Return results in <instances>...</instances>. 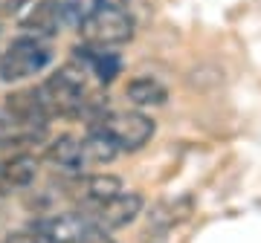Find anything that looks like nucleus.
Returning <instances> with one entry per match:
<instances>
[{
  "label": "nucleus",
  "mask_w": 261,
  "mask_h": 243,
  "mask_svg": "<svg viewBox=\"0 0 261 243\" xmlns=\"http://www.w3.org/2000/svg\"><path fill=\"white\" fill-rule=\"evenodd\" d=\"M125 96H128V102H134L137 107H151V104H163L168 93H166V87L160 84L157 78L142 75V78H134V81H128V87H125Z\"/></svg>",
  "instance_id": "ddd939ff"
},
{
  "label": "nucleus",
  "mask_w": 261,
  "mask_h": 243,
  "mask_svg": "<svg viewBox=\"0 0 261 243\" xmlns=\"http://www.w3.org/2000/svg\"><path fill=\"white\" fill-rule=\"evenodd\" d=\"M3 243H44V240H41L35 232H15V234H9Z\"/></svg>",
  "instance_id": "dca6fc26"
},
{
  "label": "nucleus",
  "mask_w": 261,
  "mask_h": 243,
  "mask_svg": "<svg viewBox=\"0 0 261 243\" xmlns=\"http://www.w3.org/2000/svg\"><path fill=\"white\" fill-rule=\"evenodd\" d=\"M47 157H49L53 165H58V168H67V171L84 168V139L64 133V136H58V139L49 145Z\"/></svg>",
  "instance_id": "f8f14e48"
},
{
  "label": "nucleus",
  "mask_w": 261,
  "mask_h": 243,
  "mask_svg": "<svg viewBox=\"0 0 261 243\" xmlns=\"http://www.w3.org/2000/svg\"><path fill=\"white\" fill-rule=\"evenodd\" d=\"M49 64V49L41 38L23 35L12 41L9 49L0 58V78L3 81H23L29 75L41 73Z\"/></svg>",
  "instance_id": "20e7f679"
},
{
  "label": "nucleus",
  "mask_w": 261,
  "mask_h": 243,
  "mask_svg": "<svg viewBox=\"0 0 261 243\" xmlns=\"http://www.w3.org/2000/svg\"><path fill=\"white\" fill-rule=\"evenodd\" d=\"M111 0H67L64 3V20L73 26H82L93 18L96 12H102Z\"/></svg>",
  "instance_id": "2eb2a0df"
},
{
  "label": "nucleus",
  "mask_w": 261,
  "mask_h": 243,
  "mask_svg": "<svg viewBox=\"0 0 261 243\" xmlns=\"http://www.w3.org/2000/svg\"><path fill=\"white\" fill-rule=\"evenodd\" d=\"M3 107L9 110V116L15 119V125H18V131H23L27 139L44 133V128H47V122H49V110H47V104L41 102V93H38V90H18V93H9Z\"/></svg>",
  "instance_id": "423d86ee"
},
{
  "label": "nucleus",
  "mask_w": 261,
  "mask_h": 243,
  "mask_svg": "<svg viewBox=\"0 0 261 243\" xmlns=\"http://www.w3.org/2000/svg\"><path fill=\"white\" fill-rule=\"evenodd\" d=\"M122 191L119 177L111 174H93V177H79L70 186V197L82 206V211H93L96 206L108 203L111 197H116Z\"/></svg>",
  "instance_id": "6e6552de"
},
{
  "label": "nucleus",
  "mask_w": 261,
  "mask_h": 243,
  "mask_svg": "<svg viewBox=\"0 0 261 243\" xmlns=\"http://www.w3.org/2000/svg\"><path fill=\"white\" fill-rule=\"evenodd\" d=\"M64 20V3L58 0H41L38 6H32L27 18H23V29H27L32 38H44L47 35H56L58 23Z\"/></svg>",
  "instance_id": "9b49d317"
},
{
  "label": "nucleus",
  "mask_w": 261,
  "mask_h": 243,
  "mask_svg": "<svg viewBox=\"0 0 261 243\" xmlns=\"http://www.w3.org/2000/svg\"><path fill=\"white\" fill-rule=\"evenodd\" d=\"M75 52V64L87 70V73H93L102 84H111L113 78L122 73V61L116 52H105L99 47H90V44H84V47L73 49Z\"/></svg>",
  "instance_id": "9d476101"
},
{
  "label": "nucleus",
  "mask_w": 261,
  "mask_h": 243,
  "mask_svg": "<svg viewBox=\"0 0 261 243\" xmlns=\"http://www.w3.org/2000/svg\"><path fill=\"white\" fill-rule=\"evenodd\" d=\"M84 70L79 64L64 67L56 75H49L44 84L38 87L41 102L47 104L49 116H82L87 110V90H84Z\"/></svg>",
  "instance_id": "f257e3e1"
},
{
  "label": "nucleus",
  "mask_w": 261,
  "mask_h": 243,
  "mask_svg": "<svg viewBox=\"0 0 261 243\" xmlns=\"http://www.w3.org/2000/svg\"><path fill=\"white\" fill-rule=\"evenodd\" d=\"M35 174H38V159L29 150L9 154L3 159V165H0V194H9V191L32 186Z\"/></svg>",
  "instance_id": "1a4fd4ad"
},
{
  "label": "nucleus",
  "mask_w": 261,
  "mask_h": 243,
  "mask_svg": "<svg viewBox=\"0 0 261 243\" xmlns=\"http://www.w3.org/2000/svg\"><path fill=\"white\" fill-rule=\"evenodd\" d=\"M93 131L105 133L119 150H140L154 136V122L134 110H111L96 116Z\"/></svg>",
  "instance_id": "f03ea898"
},
{
  "label": "nucleus",
  "mask_w": 261,
  "mask_h": 243,
  "mask_svg": "<svg viewBox=\"0 0 261 243\" xmlns=\"http://www.w3.org/2000/svg\"><path fill=\"white\" fill-rule=\"evenodd\" d=\"M27 6V0H0V15H18Z\"/></svg>",
  "instance_id": "f3484780"
},
{
  "label": "nucleus",
  "mask_w": 261,
  "mask_h": 243,
  "mask_svg": "<svg viewBox=\"0 0 261 243\" xmlns=\"http://www.w3.org/2000/svg\"><path fill=\"white\" fill-rule=\"evenodd\" d=\"M99 226L87 211H67L32 223V232L44 243H84Z\"/></svg>",
  "instance_id": "39448f33"
},
{
  "label": "nucleus",
  "mask_w": 261,
  "mask_h": 243,
  "mask_svg": "<svg viewBox=\"0 0 261 243\" xmlns=\"http://www.w3.org/2000/svg\"><path fill=\"white\" fill-rule=\"evenodd\" d=\"M142 208V197L137 191H119L116 197H111L108 203L102 206H96L93 211H87V215L96 220V226L102 229V232H111V229H122V226H128L134 217L140 215Z\"/></svg>",
  "instance_id": "0eeeda50"
},
{
  "label": "nucleus",
  "mask_w": 261,
  "mask_h": 243,
  "mask_svg": "<svg viewBox=\"0 0 261 243\" xmlns=\"http://www.w3.org/2000/svg\"><path fill=\"white\" fill-rule=\"evenodd\" d=\"M82 38H84V44L99 47V49L128 44L134 38V15L128 9H122V6H111L108 3L87 23H82Z\"/></svg>",
  "instance_id": "7ed1b4c3"
},
{
  "label": "nucleus",
  "mask_w": 261,
  "mask_h": 243,
  "mask_svg": "<svg viewBox=\"0 0 261 243\" xmlns=\"http://www.w3.org/2000/svg\"><path fill=\"white\" fill-rule=\"evenodd\" d=\"M116 154H119V148H116L105 133L90 131V136L84 139V168H87V165H105V162H111Z\"/></svg>",
  "instance_id": "4468645a"
}]
</instances>
